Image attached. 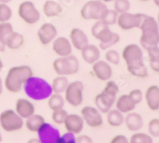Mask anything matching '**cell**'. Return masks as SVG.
Segmentation results:
<instances>
[{"label": "cell", "mask_w": 159, "mask_h": 143, "mask_svg": "<svg viewBox=\"0 0 159 143\" xmlns=\"http://www.w3.org/2000/svg\"><path fill=\"white\" fill-rule=\"evenodd\" d=\"M122 57L131 75L142 78L148 76V70L143 63V53L140 47L134 44L127 45L122 52Z\"/></svg>", "instance_id": "1"}, {"label": "cell", "mask_w": 159, "mask_h": 143, "mask_svg": "<svg viewBox=\"0 0 159 143\" xmlns=\"http://www.w3.org/2000/svg\"><path fill=\"white\" fill-rule=\"evenodd\" d=\"M23 88L26 96L34 100H44L52 94L51 85L39 77H30L23 84Z\"/></svg>", "instance_id": "2"}, {"label": "cell", "mask_w": 159, "mask_h": 143, "mask_svg": "<svg viewBox=\"0 0 159 143\" xmlns=\"http://www.w3.org/2000/svg\"><path fill=\"white\" fill-rule=\"evenodd\" d=\"M33 76V70L29 66H13L8 71L5 78L6 89L11 93H19L22 85Z\"/></svg>", "instance_id": "3"}, {"label": "cell", "mask_w": 159, "mask_h": 143, "mask_svg": "<svg viewBox=\"0 0 159 143\" xmlns=\"http://www.w3.org/2000/svg\"><path fill=\"white\" fill-rule=\"evenodd\" d=\"M139 29L142 31L140 44L145 50L158 46L159 31L158 25L153 17L146 15Z\"/></svg>", "instance_id": "4"}, {"label": "cell", "mask_w": 159, "mask_h": 143, "mask_svg": "<svg viewBox=\"0 0 159 143\" xmlns=\"http://www.w3.org/2000/svg\"><path fill=\"white\" fill-rule=\"evenodd\" d=\"M91 32L92 36L99 41V46L102 50H105L114 46L120 40V36L119 34L111 32L108 25L103 23L101 20H98L92 25Z\"/></svg>", "instance_id": "5"}, {"label": "cell", "mask_w": 159, "mask_h": 143, "mask_svg": "<svg viewBox=\"0 0 159 143\" xmlns=\"http://www.w3.org/2000/svg\"><path fill=\"white\" fill-rule=\"evenodd\" d=\"M119 93V87L113 81L107 82L103 91L95 97V104L102 113H107L111 109Z\"/></svg>", "instance_id": "6"}, {"label": "cell", "mask_w": 159, "mask_h": 143, "mask_svg": "<svg viewBox=\"0 0 159 143\" xmlns=\"http://www.w3.org/2000/svg\"><path fill=\"white\" fill-rule=\"evenodd\" d=\"M52 66L58 75H72L79 71L80 62L76 56L69 55L66 57H59L55 59Z\"/></svg>", "instance_id": "7"}, {"label": "cell", "mask_w": 159, "mask_h": 143, "mask_svg": "<svg viewBox=\"0 0 159 143\" xmlns=\"http://www.w3.org/2000/svg\"><path fill=\"white\" fill-rule=\"evenodd\" d=\"M108 8L99 0H91L82 6L80 16L84 20H101Z\"/></svg>", "instance_id": "8"}, {"label": "cell", "mask_w": 159, "mask_h": 143, "mask_svg": "<svg viewBox=\"0 0 159 143\" xmlns=\"http://www.w3.org/2000/svg\"><path fill=\"white\" fill-rule=\"evenodd\" d=\"M22 118L16 111L5 110L0 114V126L6 132H15L23 127Z\"/></svg>", "instance_id": "9"}, {"label": "cell", "mask_w": 159, "mask_h": 143, "mask_svg": "<svg viewBox=\"0 0 159 143\" xmlns=\"http://www.w3.org/2000/svg\"><path fill=\"white\" fill-rule=\"evenodd\" d=\"M84 89L83 82L80 81H75L69 83L65 93V100L70 105L78 107L83 102V92Z\"/></svg>", "instance_id": "10"}, {"label": "cell", "mask_w": 159, "mask_h": 143, "mask_svg": "<svg viewBox=\"0 0 159 143\" xmlns=\"http://www.w3.org/2000/svg\"><path fill=\"white\" fill-rule=\"evenodd\" d=\"M18 16L28 25H34L41 18V15L34 2L30 1L22 2L18 6Z\"/></svg>", "instance_id": "11"}, {"label": "cell", "mask_w": 159, "mask_h": 143, "mask_svg": "<svg viewBox=\"0 0 159 143\" xmlns=\"http://www.w3.org/2000/svg\"><path fill=\"white\" fill-rule=\"evenodd\" d=\"M146 15H147L144 14L122 13L119 15L116 24H118L119 28L123 30H130L134 28H139Z\"/></svg>", "instance_id": "12"}, {"label": "cell", "mask_w": 159, "mask_h": 143, "mask_svg": "<svg viewBox=\"0 0 159 143\" xmlns=\"http://www.w3.org/2000/svg\"><path fill=\"white\" fill-rule=\"evenodd\" d=\"M37 132L38 139L42 143H57L61 137V134L57 129L45 122Z\"/></svg>", "instance_id": "13"}, {"label": "cell", "mask_w": 159, "mask_h": 143, "mask_svg": "<svg viewBox=\"0 0 159 143\" xmlns=\"http://www.w3.org/2000/svg\"><path fill=\"white\" fill-rule=\"evenodd\" d=\"M81 116L84 121L92 128L99 127L103 124V119L96 107L87 106L82 108Z\"/></svg>", "instance_id": "14"}, {"label": "cell", "mask_w": 159, "mask_h": 143, "mask_svg": "<svg viewBox=\"0 0 159 143\" xmlns=\"http://www.w3.org/2000/svg\"><path fill=\"white\" fill-rule=\"evenodd\" d=\"M57 35V30L52 24L45 23L38 31V37L41 44L47 45L53 41Z\"/></svg>", "instance_id": "15"}, {"label": "cell", "mask_w": 159, "mask_h": 143, "mask_svg": "<svg viewBox=\"0 0 159 143\" xmlns=\"http://www.w3.org/2000/svg\"><path fill=\"white\" fill-rule=\"evenodd\" d=\"M92 70L95 75L99 80L106 82L111 79L112 76V69L110 65L105 61L98 60L93 63Z\"/></svg>", "instance_id": "16"}, {"label": "cell", "mask_w": 159, "mask_h": 143, "mask_svg": "<svg viewBox=\"0 0 159 143\" xmlns=\"http://www.w3.org/2000/svg\"><path fill=\"white\" fill-rule=\"evenodd\" d=\"M63 124L69 132H72L74 134H80L83 130L84 120L82 117L78 115L70 114L67 115Z\"/></svg>", "instance_id": "17"}, {"label": "cell", "mask_w": 159, "mask_h": 143, "mask_svg": "<svg viewBox=\"0 0 159 143\" xmlns=\"http://www.w3.org/2000/svg\"><path fill=\"white\" fill-rule=\"evenodd\" d=\"M53 40L52 50L59 57H66L72 54V45L67 38L57 37Z\"/></svg>", "instance_id": "18"}, {"label": "cell", "mask_w": 159, "mask_h": 143, "mask_svg": "<svg viewBox=\"0 0 159 143\" xmlns=\"http://www.w3.org/2000/svg\"><path fill=\"white\" fill-rule=\"evenodd\" d=\"M145 98L147 104L151 111L159 109V88L157 86H150L147 88Z\"/></svg>", "instance_id": "19"}, {"label": "cell", "mask_w": 159, "mask_h": 143, "mask_svg": "<svg viewBox=\"0 0 159 143\" xmlns=\"http://www.w3.org/2000/svg\"><path fill=\"white\" fill-rule=\"evenodd\" d=\"M70 40L72 44L78 51H81L87 44H89V39L86 34L81 29L75 28L70 32Z\"/></svg>", "instance_id": "20"}, {"label": "cell", "mask_w": 159, "mask_h": 143, "mask_svg": "<svg viewBox=\"0 0 159 143\" xmlns=\"http://www.w3.org/2000/svg\"><path fill=\"white\" fill-rule=\"evenodd\" d=\"M15 110L22 119H26L34 114L35 107L34 104L25 99H18L15 104Z\"/></svg>", "instance_id": "21"}, {"label": "cell", "mask_w": 159, "mask_h": 143, "mask_svg": "<svg viewBox=\"0 0 159 143\" xmlns=\"http://www.w3.org/2000/svg\"><path fill=\"white\" fill-rule=\"evenodd\" d=\"M80 52L83 59L89 64H93L100 58L99 48L94 44H87Z\"/></svg>", "instance_id": "22"}, {"label": "cell", "mask_w": 159, "mask_h": 143, "mask_svg": "<svg viewBox=\"0 0 159 143\" xmlns=\"http://www.w3.org/2000/svg\"><path fill=\"white\" fill-rule=\"evenodd\" d=\"M125 124L130 131H138L143 127V119L137 112H128L124 119Z\"/></svg>", "instance_id": "23"}, {"label": "cell", "mask_w": 159, "mask_h": 143, "mask_svg": "<svg viewBox=\"0 0 159 143\" xmlns=\"http://www.w3.org/2000/svg\"><path fill=\"white\" fill-rule=\"evenodd\" d=\"M116 108L120 112L128 113L135 108V104L132 101L128 94L122 95L116 100Z\"/></svg>", "instance_id": "24"}, {"label": "cell", "mask_w": 159, "mask_h": 143, "mask_svg": "<svg viewBox=\"0 0 159 143\" xmlns=\"http://www.w3.org/2000/svg\"><path fill=\"white\" fill-rule=\"evenodd\" d=\"M62 11L63 9L61 4L53 0H47L44 3L43 12L47 18L58 16L60 14H61Z\"/></svg>", "instance_id": "25"}, {"label": "cell", "mask_w": 159, "mask_h": 143, "mask_svg": "<svg viewBox=\"0 0 159 143\" xmlns=\"http://www.w3.org/2000/svg\"><path fill=\"white\" fill-rule=\"evenodd\" d=\"M7 48L11 50H16L24 44V36L17 32H13L6 38Z\"/></svg>", "instance_id": "26"}, {"label": "cell", "mask_w": 159, "mask_h": 143, "mask_svg": "<svg viewBox=\"0 0 159 143\" xmlns=\"http://www.w3.org/2000/svg\"><path fill=\"white\" fill-rule=\"evenodd\" d=\"M44 123H45V119L43 118V116L40 115L33 114L32 116L26 118L25 124L28 131L30 132H37Z\"/></svg>", "instance_id": "27"}, {"label": "cell", "mask_w": 159, "mask_h": 143, "mask_svg": "<svg viewBox=\"0 0 159 143\" xmlns=\"http://www.w3.org/2000/svg\"><path fill=\"white\" fill-rule=\"evenodd\" d=\"M107 121L112 127H119L124 123V116L119 110L110 109L107 112Z\"/></svg>", "instance_id": "28"}, {"label": "cell", "mask_w": 159, "mask_h": 143, "mask_svg": "<svg viewBox=\"0 0 159 143\" xmlns=\"http://www.w3.org/2000/svg\"><path fill=\"white\" fill-rule=\"evenodd\" d=\"M149 56L150 66L156 73L159 72V48L158 46L154 47L147 50Z\"/></svg>", "instance_id": "29"}, {"label": "cell", "mask_w": 159, "mask_h": 143, "mask_svg": "<svg viewBox=\"0 0 159 143\" xmlns=\"http://www.w3.org/2000/svg\"><path fill=\"white\" fill-rule=\"evenodd\" d=\"M69 83V80L65 76L59 75L52 81V83L51 85L52 92H54V93L61 94L62 93L65 91Z\"/></svg>", "instance_id": "30"}, {"label": "cell", "mask_w": 159, "mask_h": 143, "mask_svg": "<svg viewBox=\"0 0 159 143\" xmlns=\"http://www.w3.org/2000/svg\"><path fill=\"white\" fill-rule=\"evenodd\" d=\"M48 105L52 111L63 108L65 105V99L59 93L51 94L48 100Z\"/></svg>", "instance_id": "31"}, {"label": "cell", "mask_w": 159, "mask_h": 143, "mask_svg": "<svg viewBox=\"0 0 159 143\" xmlns=\"http://www.w3.org/2000/svg\"><path fill=\"white\" fill-rule=\"evenodd\" d=\"M118 17H119V14L115 10L107 9L103 17L102 18L101 21L108 26L109 25H113L117 23Z\"/></svg>", "instance_id": "32"}, {"label": "cell", "mask_w": 159, "mask_h": 143, "mask_svg": "<svg viewBox=\"0 0 159 143\" xmlns=\"http://www.w3.org/2000/svg\"><path fill=\"white\" fill-rule=\"evenodd\" d=\"M12 15V10L7 4L0 3V22H9Z\"/></svg>", "instance_id": "33"}, {"label": "cell", "mask_w": 159, "mask_h": 143, "mask_svg": "<svg viewBox=\"0 0 159 143\" xmlns=\"http://www.w3.org/2000/svg\"><path fill=\"white\" fill-rule=\"evenodd\" d=\"M130 9V2L129 0H115L114 10L118 14L128 12Z\"/></svg>", "instance_id": "34"}, {"label": "cell", "mask_w": 159, "mask_h": 143, "mask_svg": "<svg viewBox=\"0 0 159 143\" xmlns=\"http://www.w3.org/2000/svg\"><path fill=\"white\" fill-rule=\"evenodd\" d=\"M130 141L131 143H152L153 139L150 135L144 133H135L131 136Z\"/></svg>", "instance_id": "35"}, {"label": "cell", "mask_w": 159, "mask_h": 143, "mask_svg": "<svg viewBox=\"0 0 159 143\" xmlns=\"http://www.w3.org/2000/svg\"><path fill=\"white\" fill-rule=\"evenodd\" d=\"M67 115V111L63 108L54 110L52 113V120L56 124H63Z\"/></svg>", "instance_id": "36"}, {"label": "cell", "mask_w": 159, "mask_h": 143, "mask_svg": "<svg viewBox=\"0 0 159 143\" xmlns=\"http://www.w3.org/2000/svg\"><path fill=\"white\" fill-rule=\"evenodd\" d=\"M105 59L108 63L114 65H118L120 61L119 53L116 50H109L105 54Z\"/></svg>", "instance_id": "37"}, {"label": "cell", "mask_w": 159, "mask_h": 143, "mask_svg": "<svg viewBox=\"0 0 159 143\" xmlns=\"http://www.w3.org/2000/svg\"><path fill=\"white\" fill-rule=\"evenodd\" d=\"M148 131L151 136L158 138L159 136V120L153 119L148 124Z\"/></svg>", "instance_id": "38"}, {"label": "cell", "mask_w": 159, "mask_h": 143, "mask_svg": "<svg viewBox=\"0 0 159 143\" xmlns=\"http://www.w3.org/2000/svg\"><path fill=\"white\" fill-rule=\"evenodd\" d=\"M13 32H14V28L11 23L8 22H0V36L7 38Z\"/></svg>", "instance_id": "39"}, {"label": "cell", "mask_w": 159, "mask_h": 143, "mask_svg": "<svg viewBox=\"0 0 159 143\" xmlns=\"http://www.w3.org/2000/svg\"><path fill=\"white\" fill-rule=\"evenodd\" d=\"M128 96L130 97V98L131 99V100L134 102V104H140L143 100V93L140 90H133L130 92V93L128 94Z\"/></svg>", "instance_id": "40"}, {"label": "cell", "mask_w": 159, "mask_h": 143, "mask_svg": "<svg viewBox=\"0 0 159 143\" xmlns=\"http://www.w3.org/2000/svg\"><path fill=\"white\" fill-rule=\"evenodd\" d=\"M57 143H76V138H75L74 134L68 131L67 133H65L60 137Z\"/></svg>", "instance_id": "41"}, {"label": "cell", "mask_w": 159, "mask_h": 143, "mask_svg": "<svg viewBox=\"0 0 159 143\" xmlns=\"http://www.w3.org/2000/svg\"><path fill=\"white\" fill-rule=\"evenodd\" d=\"M111 143H127L128 142L127 138L124 135H116L111 140Z\"/></svg>", "instance_id": "42"}, {"label": "cell", "mask_w": 159, "mask_h": 143, "mask_svg": "<svg viewBox=\"0 0 159 143\" xmlns=\"http://www.w3.org/2000/svg\"><path fill=\"white\" fill-rule=\"evenodd\" d=\"M76 142H92V139L88 135H81L76 138Z\"/></svg>", "instance_id": "43"}, {"label": "cell", "mask_w": 159, "mask_h": 143, "mask_svg": "<svg viewBox=\"0 0 159 143\" xmlns=\"http://www.w3.org/2000/svg\"><path fill=\"white\" fill-rule=\"evenodd\" d=\"M7 48V43H6V38L0 36V52H4Z\"/></svg>", "instance_id": "44"}, {"label": "cell", "mask_w": 159, "mask_h": 143, "mask_svg": "<svg viewBox=\"0 0 159 143\" xmlns=\"http://www.w3.org/2000/svg\"><path fill=\"white\" fill-rule=\"evenodd\" d=\"M12 0H0V3H6L7 4L11 2Z\"/></svg>", "instance_id": "45"}, {"label": "cell", "mask_w": 159, "mask_h": 143, "mask_svg": "<svg viewBox=\"0 0 159 143\" xmlns=\"http://www.w3.org/2000/svg\"><path fill=\"white\" fill-rule=\"evenodd\" d=\"M28 142H40V140L38 139V138H37V139H35V138H33V139L29 140V141H28Z\"/></svg>", "instance_id": "46"}, {"label": "cell", "mask_w": 159, "mask_h": 143, "mask_svg": "<svg viewBox=\"0 0 159 143\" xmlns=\"http://www.w3.org/2000/svg\"><path fill=\"white\" fill-rule=\"evenodd\" d=\"M2 93V78L0 77V94Z\"/></svg>", "instance_id": "47"}, {"label": "cell", "mask_w": 159, "mask_h": 143, "mask_svg": "<svg viewBox=\"0 0 159 143\" xmlns=\"http://www.w3.org/2000/svg\"><path fill=\"white\" fill-rule=\"evenodd\" d=\"M139 1H143V2H147V1H149V0H139ZM154 3L157 6H158V3H159V1L158 0H154Z\"/></svg>", "instance_id": "48"}, {"label": "cell", "mask_w": 159, "mask_h": 143, "mask_svg": "<svg viewBox=\"0 0 159 143\" xmlns=\"http://www.w3.org/2000/svg\"><path fill=\"white\" fill-rule=\"evenodd\" d=\"M2 67H3V63H2V60H1V59H0V71L2 70Z\"/></svg>", "instance_id": "49"}, {"label": "cell", "mask_w": 159, "mask_h": 143, "mask_svg": "<svg viewBox=\"0 0 159 143\" xmlns=\"http://www.w3.org/2000/svg\"><path fill=\"white\" fill-rule=\"evenodd\" d=\"M104 2H114L115 0H103Z\"/></svg>", "instance_id": "50"}, {"label": "cell", "mask_w": 159, "mask_h": 143, "mask_svg": "<svg viewBox=\"0 0 159 143\" xmlns=\"http://www.w3.org/2000/svg\"><path fill=\"white\" fill-rule=\"evenodd\" d=\"M2 141V134H1V132H0V141Z\"/></svg>", "instance_id": "51"}]
</instances>
